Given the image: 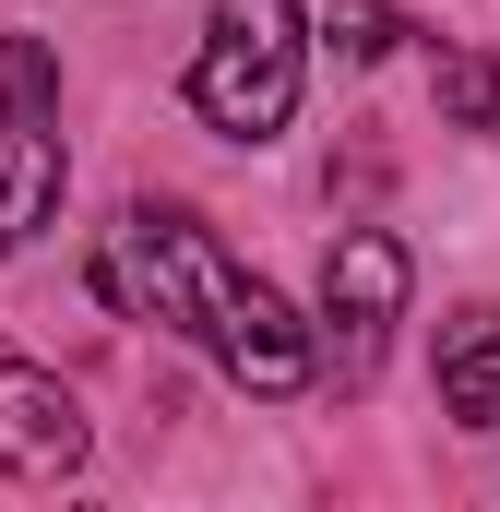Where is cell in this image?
<instances>
[{
  "instance_id": "6da1fadb",
  "label": "cell",
  "mask_w": 500,
  "mask_h": 512,
  "mask_svg": "<svg viewBox=\"0 0 500 512\" xmlns=\"http://www.w3.org/2000/svg\"><path fill=\"white\" fill-rule=\"evenodd\" d=\"M239 286L250 274L227 262V239L203 215H179V203H131L120 227H108V251H96V298L108 310L167 322V334H203V346H215V322H227Z\"/></svg>"
},
{
  "instance_id": "7a4b0ae2",
  "label": "cell",
  "mask_w": 500,
  "mask_h": 512,
  "mask_svg": "<svg viewBox=\"0 0 500 512\" xmlns=\"http://www.w3.org/2000/svg\"><path fill=\"white\" fill-rule=\"evenodd\" d=\"M298 72H310L298 0H215L203 12V60H191V108L227 143H274L298 120Z\"/></svg>"
},
{
  "instance_id": "3957f363",
  "label": "cell",
  "mask_w": 500,
  "mask_h": 512,
  "mask_svg": "<svg viewBox=\"0 0 500 512\" xmlns=\"http://www.w3.org/2000/svg\"><path fill=\"white\" fill-rule=\"evenodd\" d=\"M322 322H334V346H346V382H370L381 334L405 322V251H393L381 227H346V239L322 251Z\"/></svg>"
},
{
  "instance_id": "277c9868",
  "label": "cell",
  "mask_w": 500,
  "mask_h": 512,
  "mask_svg": "<svg viewBox=\"0 0 500 512\" xmlns=\"http://www.w3.org/2000/svg\"><path fill=\"white\" fill-rule=\"evenodd\" d=\"M72 465H84L72 393L48 382V370H24V358H0V477H12V489H60Z\"/></svg>"
},
{
  "instance_id": "5b68a950",
  "label": "cell",
  "mask_w": 500,
  "mask_h": 512,
  "mask_svg": "<svg viewBox=\"0 0 500 512\" xmlns=\"http://www.w3.org/2000/svg\"><path fill=\"white\" fill-rule=\"evenodd\" d=\"M48 215H60V120L0 108V251H24Z\"/></svg>"
},
{
  "instance_id": "8992f818",
  "label": "cell",
  "mask_w": 500,
  "mask_h": 512,
  "mask_svg": "<svg viewBox=\"0 0 500 512\" xmlns=\"http://www.w3.org/2000/svg\"><path fill=\"white\" fill-rule=\"evenodd\" d=\"M441 405H453V429H500V310L441 322Z\"/></svg>"
},
{
  "instance_id": "52a82bcc",
  "label": "cell",
  "mask_w": 500,
  "mask_h": 512,
  "mask_svg": "<svg viewBox=\"0 0 500 512\" xmlns=\"http://www.w3.org/2000/svg\"><path fill=\"white\" fill-rule=\"evenodd\" d=\"M393 36H405V12H393V0H322V48H334L346 72L393 60Z\"/></svg>"
},
{
  "instance_id": "ba28073f",
  "label": "cell",
  "mask_w": 500,
  "mask_h": 512,
  "mask_svg": "<svg viewBox=\"0 0 500 512\" xmlns=\"http://www.w3.org/2000/svg\"><path fill=\"white\" fill-rule=\"evenodd\" d=\"M441 120L453 131H500V60L489 48H453L441 60Z\"/></svg>"
},
{
  "instance_id": "9c48e42d",
  "label": "cell",
  "mask_w": 500,
  "mask_h": 512,
  "mask_svg": "<svg viewBox=\"0 0 500 512\" xmlns=\"http://www.w3.org/2000/svg\"><path fill=\"white\" fill-rule=\"evenodd\" d=\"M0 108L12 120H60V60L36 36H0Z\"/></svg>"
}]
</instances>
